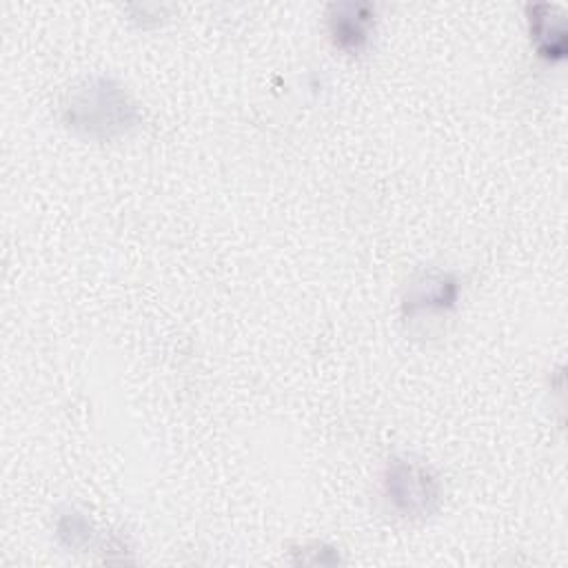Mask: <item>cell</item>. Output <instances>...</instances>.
<instances>
[{"mask_svg":"<svg viewBox=\"0 0 568 568\" xmlns=\"http://www.w3.org/2000/svg\"><path fill=\"white\" fill-rule=\"evenodd\" d=\"M459 300V282L453 273L442 268H426L417 273L404 293L402 315L410 331L433 333L453 313Z\"/></svg>","mask_w":568,"mask_h":568,"instance_id":"cell-3","label":"cell"},{"mask_svg":"<svg viewBox=\"0 0 568 568\" xmlns=\"http://www.w3.org/2000/svg\"><path fill=\"white\" fill-rule=\"evenodd\" d=\"M326 29L337 49L351 55L362 53L371 44L375 9L368 2H333L326 9Z\"/></svg>","mask_w":568,"mask_h":568,"instance_id":"cell-4","label":"cell"},{"mask_svg":"<svg viewBox=\"0 0 568 568\" xmlns=\"http://www.w3.org/2000/svg\"><path fill=\"white\" fill-rule=\"evenodd\" d=\"M60 111L67 129L91 140L126 135L142 120L126 87L104 75L89 78L73 87L64 95Z\"/></svg>","mask_w":568,"mask_h":568,"instance_id":"cell-1","label":"cell"},{"mask_svg":"<svg viewBox=\"0 0 568 568\" xmlns=\"http://www.w3.org/2000/svg\"><path fill=\"white\" fill-rule=\"evenodd\" d=\"M382 497L397 517L424 519L437 510L442 488L426 464L408 455H395L386 462L382 475Z\"/></svg>","mask_w":568,"mask_h":568,"instance_id":"cell-2","label":"cell"},{"mask_svg":"<svg viewBox=\"0 0 568 568\" xmlns=\"http://www.w3.org/2000/svg\"><path fill=\"white\" fill-rule=\"evenodd\" d=\"M530 11V38L535 40V47L539 51V55H564V27H561V18H555L552 11L555 7L550 4H535L528 7Z\"/></svg>","mask_w":568,"mask_h":568,"instance_id":"cell-5","label":"cell"}]
</instances>
